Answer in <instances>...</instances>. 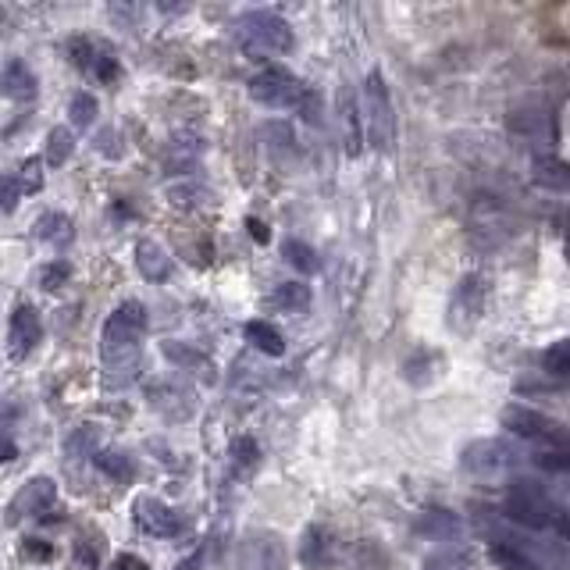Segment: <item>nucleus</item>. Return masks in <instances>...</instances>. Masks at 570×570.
Listing matches in <instances>:
<instances>
[{"mask_svg": "<svg viewBox=\"0 0 570 570\" xmlns=\"http://www.w3.org/2000/svg\"><path fill=\"white\" fill-rule=\"evenodd\" d=\"M100 471L107 474V478H114L118 485H129L132 474H136V464H132L129 453H114V449H104V453L97 456Z\"/></svg>", "mask_w": 570, "mask_h": 570, "instance_id": "nucleus-24", "label": "nucleus"}, {"mask_svg": "<svg viewBox=\"0 0 570 570\" xmlns=\"http://www.w3.org/2000/svg\"><path fill=\"white\" fill-rule=\"evenodd\" d=\"M136 521H139V528L150 531V535H157V538H175L186 531V517H182L179 510H171L168 503H161V499H139Z\"/></svg>", "mask_w": 570, "mask_h": 570, "instance_id": "nucleus-11", "label": "nucleus"}, {"mask_svg": "<svg viewBox=\"0 0 570 570\" xmlns=\"http://www.w3.org/2000/svg\"><path fill=\"white\" fill-rule=\"evenodd\" d=\"M432 364H439V353L435 350H414L403 360V378L410 385H428L432 382Z\"/></svg>", "mask_w": 570, "mask_h": 570, "instance_id": "nucleus-21", "label": "nucleus"}, {"mask_svg": "<svg viewBox=\"0 0 570 570\" xmlns=\"http://www.w3.org/2000/svg\"><path fill=\"white\" fill-rule=\"evenodd\" d=\"M25 556H29V560H50L54 549H50L43 538H29V542H25Z\"/></svg>", "mask_w": 570, "mask_h": 570, "instance_id": "nucleus-40", "label": "nucleus"}, {"mask_svg": "<svg viewBox=\"0 0 570 570\" xmlns=\"http://www.w3.org/2000/svg\"><path fill=\"white\" fill-rule=\"evenodd\" d=\"M15 456H18V446L8 439V435H0V464H11Z\"/></svg>", "mask_w": 570, "mask_h": 570, "instance_id": "nucleus-42", "label": "nucleus"}, {"mask_svg": "<svg viewBox=\"0 0 570 570\" xmlns=\"http://www.w3.org/2000/svg\"><path fill=\"white\" fill-rule=\"evenodd\" d=\"M250 97L261 100L264 107L275 111H296L307 122H318V93H310V86H303L289 68H264L250 79Z\"/></svg>", "mask_w": 570, "mask_h": 570, "instance_id": "nucleus-1", "label": "nucleus"}, {"mask_svg": "<svg viewBox=\"0 0 570 570\" xmlns=\"http://www.w3.org/2000/svg\"><path fill=\"white\" fill-rule=\"evenodd\" d=\"M97 97L93 93H75L72 104H68V118H72V125H79V129H86V125L97 122Z\"/></svg>", "mask_w": 570, "mask_h": 570, "instance_id": "nucleus-29", "label": "nucleus"}, {"mask_svg": "<svg viewBox=\"0 0 570 570\" xmlns=\"http://www.w3.org/2000/svg\"><path fill=\"white\" fill-rule=\"evenodd\" d=\"M282 257L293 264L296 271H303V275L318 271V253H314V246L303 243V239H285V243H282Z\"/></svg>", "mask_w": 570, "mask_h": 570, "instance_id": "nucleus-25", "label": "nucleus"}, {"mask_svg": "<svg viewBox=\"0 0 570 570\" xmlns=\"http://www.w3.org/2000/svg\"><path fill=\"white\" fill-rule=\"evenodd\" d=\"M143 335H147V307L136 300H125L122 307L104 321V335H100L104 346H100V350H104L107 360L114 357V364H118V360H129L132 353H136Z\"/></svg>", "mask_w": 570, "mask_h": 570, "instance_id": "nucleus-3", "label": "nucleus"}, {"mask_svg": "<svg viewBox=\"0 0 570 570\" xmlns=\"http://www.w3.org/2000/svg\"><path fill=\"white\" fill-rule=\"evenodd\" d=\"M136 268L147 282H164V278L171 275L168 250H164L161 243H154V239H143V243L136 246Z\"/></svg>", "mask_w": 570, "mask_h": 570, "instance_id": "nucleus-14", "label": "nucleus"}, {"mask_svg": "<svg viewBox=\"0 0 570 570\" xmlns=\"http://www.w3.org/2000/svg\"><path fill=\"white\" fill-rule=\"evenodd\" d=\"M531 179H535L542 189L563 193V189L570 186V168L556 154H538L535 161H531Z\"/></svg>", "mask_w": 570, "mask_h": 570, "instance_id": "nucleus-16", "label": "nucleus"}, {"mask_svg": "<svg viewBox=\"0 0 570 570\" xmlns=\"http://www.w3.org/2000/svg\"><path fill=\"white\" fill-rule=\"evenodd\" d=\"M332 553H335V542L325 528H310L303 535V549H300V560L307 567H328L332 563Z\"/></svg>", "mask_w": 570, "mask_h": 570, "instance_id": "nucleus-18", "label": "nucleus"}, {"mask_svg": "<svg viewBox=\"0 0 570 570\" xmlns=\"http://www.w3.org/2000/svg\"><path fill=\"white\" fill-rule=\"evenodd\" d=\"M150 399H154V407L161 410L164 417H171V421H186L189 414H193V392L182 389V385H154L150 389Z\"/></svg>", "mask_w": 570, "mask_h": 570, "instance_id": "nucleus-13", "label": "nucleus"}, {"mask_svg": "<svg viewBox=\"0 0 570 570\" xmlns=\"http://www.w3.org/2000/svg\"><path fill=\"white\" fill-rule=\"evenodd\" d=\"M261 132H264V136L275 139V143H271V147H275V150H289V154H293V150H296V136H293V129H289V125H282V122H268Z\"/></svg>", "mask_w": 570, "mask_h": 570, "instance_id": "nucleus-34", "label": "nucleus"}, {"mask_svg": "<svg viewBox=\"0 0 570 570\" xmlns=\"http://www.w3.org/2000/svg\"><path fill=\"white\" fill-rule=\"evenodd\" d=\"M485 307H489V278L464 275L456 282L453 303H449V328L467 335L481 318H485Z\"/></svg>", "mask_w": 570, "mask_h": 570, "instance_id": "nucleus-6", "label": "nucleus"}, {"mask_svg": "<svg viewBox=\"0 0 570 570\" xmlns=\"http://www.w3.org/2000/svg\"><path fill=\"white\" fill-rule=\"evenodd\" d=\"M0 33H4V11H0Z\"/></svg>", "mask_w": 570, "mask_h": 570, "instance_id": "nucleus-47", "label": "nucleus"}, {"mask_svg": "<svg viewBox=\"0 0 570 570\" xmlns=\"http://www.w3.org/2000/svg\"><path fill=\"white\" fill-rule=\"evenodd\" d=\"M68 278H72V264H68V261H50L47 268L40 271V285L47 289V293H54V289L68 285Z\"/></svg>", "mask_w": 570, "mask_h": 570, "instance_id": "nucleus-31", "label": "nucleus"}, {"mask_svg": "<svg viewBox=\"0 0 570 570\" xmlns=\"http://www.w3.org/2000/svg\"><path fill=\"white\" fill-rule=\"evenodd\" d=\"M232 456H236V464L250 467V464H257L261 449H257V442H253V439H236V442H232Z\"/></svg>", "mask_w": 570, "mask_h": 570, "instance_id": "nucleus-37", "label": "nucleus"}, {"mask_svg": "<svg viewBox=\"0 0 570 570\" xmlns=\"http://www.w3.org/2000/svg\"><path fill=\"white\" fill-rule=\"evenodd\" d=\"M111 570H150L147 563L139 560V556H132V553H122L118 560H114V567Z\"/></svg>", "mask_w": 570, "mask_h": 570, "instance_id": "nucleus-41", "label": "nucleus"}, {"mask_svg": "<svg viewBox=\"0 0 570 570\" xmlns=\"http://www.w3.org/2000/svg\"><path fill=\"white\" fill-rule=\"evenodd\" d=\"M72 150H75L72 132H68V129H50V136H47V164L61 168V164H68Z\"/></svg>", "mask_w": 570, "mask_h": 570, "instance_id": "nucleus-27", "label": "nucleus"}, {"mask_svg": "<svg viewBox=\"0 0 570 570\" xmlns=\"http://www.w3.org/2000/svg\"><path fill=\"white\" fill-rule=\"evenodd\" d=\"M506 129H510L513 136L538 139V136H546V114L542 111H513L510 118H506Z\"/></svg>", "mask_w": 570, "mask_h": 570, "instance_id": "nucleus-23", "label": "nucleus"}, {"mask_svg": "<svg viewBox=\"0 0 570 570\" xmlns=\"http://www.w3.org/2000/svg\"><path fill=\"white\" fill-rule=\"evenodd\" d=\"M289 553L275 531H246L236 546V570H285Z\"/></svg>", "mask_w": 570, "mask_h": 570, "instance_id": "nucleus-7", "label": "nucleus"}, {"mask_svg": "<svg viewBox=\"0 0 570 570\" xmlns=\"http://www.w3.org/2000/svg\"><path fill=\"white\" fill-rule=\"evenodd\" d=\"M542 367H546L553 378H563L570 371V342H553L546 353H542Z\"/></svg>", "mask_w": 570, "mask_h": 570, "instance_id": "nucleus-30", "label": "nucleus"}, {"mask_svg": "<svg viewBox=\"0 0 570 570\" xmlns=\"http://www.w3.org/2000/svg\"><path fill=\"white\" fill-rule=\"evenodd\" d=\"M97 150L104 157H122L125 154V136L114 125H107V129L97 132Z\"/></svg>", "mask_w": 570, "mask_h": 570, "instance_id": "nucleus-32", "label": "nucleus"}, {"mask_svg": "<svg viewBox=\"0 0 570 570\" xmlns=\"http://www.w3.org/2000/svg\"><path fill=\"white\" fill-rule=\"evenodd\" d=\"M79 560H86L93 567V563H97V553H93V549H86V546H79Z\"/></svg>", "mask_w": 570, "mask_h": 570, "instance_id": "nucleus-46", "label": "nucleus"}, {"mask_svg": "<svg viewBox=\"0 0 570 570\" xmlns=\"http://www.w3.org/2000/svg\"><path fill=\"white\" fill-rule=\"evenodd\" d=\"M570 460L563 449H538L535 453V467H542V471H563Z\"/></svg>", "mask_w": 570, "mask_h": 570, "instance_id": "nucleus-36", "label": "nucleus"}, {"mask_svg": "<svg viewBox=\"0 0 570 570\" xmlns=\"http://www.w3.org/2000/svg\"><path fill=\"white\" fill-rule=\"evenodd\" d=\"M236 36L250 54H289L293 50V29L271 11H246L236 22Z\"/></svg>", "mask_w": 570, "mask_h": 570, "instance_id": "nucleus-5", "label": "nucleus"}, {"mask_svg": "<svg viewBox=\"0 0 570 570\" xmlns=\"http://www.w3.org/2000/svg\"><path fill=\"white\" fill-rule=\"evenodd\" d=\"M54 499H57V485L50 478H29L22 485V489L15 492V499H11V506H8V521L11 524H18V521H25V517H40V513H47L50 506H54Z\"/></svg>", "mask_w": 570, "mask_h": 570, "instance_id": "nucleus-9", "label": "nucleus"}, {"mask_svg": "<svg viewBox=\"0 0 570 570\" xmlns=\"http://www.w3.org/2000/svg\"><path fill=\"white\" fill-rule=\"evenodd\" d=\"M200 563H204V556L193 553V556H189V560H182V563H179V570H200Z\"/></svg>", "mask_w": 570, "mask_h": 570, "instance_id": "nucleus-45", "label": "nucleus"}, {"mask_svg": "<svg viewBox=\"0 0 570 570\" xmlns=\"http://www.w3.org/2000/svg\"><path fill=\"white\" fill-rule=\"evenodd\" d=\"M93 72L100 75V79L104 82H114L118 79V61H114V57H107V54H100V57H93Z\"/></svg>", "mask_w": 570, "mask_h": 570, "instance_id": "nucleus-39", "label": "nucleus"}, {"mask_svg": "<svg viewBox=\"0 0 570 570\" xmlns=\"http://www.w3.org/2000/svg\"><path fill=\"white\" fill-rule=\"evenodd\" d=\"M40 339H43V325H40V314H36V307H29V303L15 307V314H11V332H8L11 360H25L29 353L36 350V342H40Z\"/></svg>", "mask_w": 570, "mask_h": 570, "instance_id": "nucleus-12", "label": "nucleus"}, {"mask_svg": "<svg viewBox=\"0 0 570 570\" xmlns=\"http://www.w3.org/2000/svg\"><path fill=\"white\" fill-rule=\"evenodd\" d=\"M513 449L506 446L503 439H478V442H471V446L464 449V467L471 474H503V471H510L513 467Z\"/></svg>", "mask_w": 570, "mask_h": 570, "instance_id": "nucleus-10", "label": "nucleus"}, {"mask_svg": "<svg viewBox=\"0 0 570 570\" xmlns=\"http://www.w3.org/2000/svg\"><path fill=\"white\" fill-rule=\"evenodd\" d=\"M506 513H510L517 524H528V528H549V524H560L563 531V510L549 499V492L542 485L528 478H517L506 492Z\"/></svg>", "mask_w": 570, "mask_h": 570, "instance_id": "nucleus-4", "label": "nucleus"}, {"mask_svg": "<svg viewBox=\"0 0 570 570\" xmlns=\"http://www.w3.org/2000/svg\"><path fill=\"white\" fill-rule=\"evenodd\" d=\"M0 93L11 100H33L36 97V75L29 72L25 61H8L0 72Z\"/></svg>", "mask_w": 570, "mask_h": 570, "instance_id": "nucleus-15", "label": "nucleus"}, {"mask_svg": "<svg viewBox=\"0 0 570 570\" xmlns=\"http://www.w3.org/2000/svg\"><path fill=\"white\" fill-rule=\"evenodd\" d=\"M499 421H503V428H510L513 435H521V439H542V442H553V446H560L563 442L560 424H556L553 417L531 410V407H517V403H510V407L499 414Z\"/></svg>", "mask_w": 570, "mask_h": 570, "instance_id": "nucleus-8", "label": "nucleus"}, {"mask_svg": "<svg viewBox=\"0 0 570 570\" xmlns=\"http://www.w3.org/2000/svg\"><path fill=\"white\" fill-rule=\"evenodd\" d=\"M307 303H310V289L303 282H282V285H275V293H271V307H278V310H307Z\"/></svg>", "mask_w": 570, "mask_h": 570, "instance_id": "nucleus-22", "label": "nucleus"}, {"mask_svg": "<svg viewBox=\"0 0 570 570\" xmlns=\"http://www.w3.org/2000/svg\"><path fill=\"white\" fill-rule=\"evenodd\" d=\"M36 232H40L43 243H50L54 250H65V246H72V239H75L72 218H68V214H57V211L43 214V218L36 221Z\"/></svg>", "mask_w": 570, "mask_h": 570, "instance_id": "nucleus-17", "label": "nucleus"}, {"mask_svg": "<svg viewBox=\"0 0 570 570\" xmlns=\"http://www.w3.org/2000/svg\"><path fill=\"white\" fill-rule=\"evenodd\" d=\"M492 560H496L503 570H542L521 546H503V542L492 546Z\"/></svg>", "mask_w": 570, "mask_h": 570, "instance_id": "nucleus-26", "label": "nucleus"}, {"mask_svg": "<svg viewBox=\"0 0 570 570\" xmlns=\"http://www.w3.org/2000/svg\"><path fill=\"white\" fill-rule=\"evenodd\" d=\"M417 531L446 542V538H453L456 531H460V521H456V513H449V510H424L421 521H417Z\"/></svg>", "mask_w": 570, "mask_h": 570, "instance_id": "nucleus-20", "label": "nucleus"}, {"mask_svg": "<svg viewBox=\"0 0 570 570\" xmlns=\"http://www.w3.org/2000/svg\"><path fill=\"white\" fill-rule=\"evenodd\" d=\"M360 118H364V129L371 147L375 150H389L396 143V111H392V97L389 86H385L382 72H371L364 79V97H360Z\"/></svg>", "mask_w": 570, "mask_h": 570, "instance_id": "nucleus-2", "label": "nucleus"}, {"mask_svg": "<svg viewBox=\"0 0 570 570\" xmlns=\"http://www.w3.org/2000/svg\"><path fill=\"white\" fill-rule=\"evenodd\" d=\"M43 161H40V157H29V161H22V168H18V171H22V179H18V189H22V193H25V189H29V193H36V189H40L43 186Z\"/></svg>", "mask_w": 570, "mask_h": 570, "instance_id": "nucleus-33", "label": "nucleus"}, {"mask_svg": "<svg viewBox=\"0 0 570 570\" xmlns=\"http://www.w3.org/2000/svg\"><path fill=\"white\" fill-rule=\"evenodd\" d=\"M246 228H250V236L257 239V243H268V228H264L257 218H246Z\"/></svg>", "mask_w": 570, "mask_h": 570, "instance_id": "nucleus-43", "label": "nucleus"}, {"mask_svg": "<svg viewBox=\"0 0 570 570\" xmlns=\"http://www.w3.org/2000/svg\"><path fill=\"white\" fill-rule=\"evenodd\" d=\"M18 200H22L18 179H15V175H0V211H15Z\"/></svg>", "mask_w": 570, "mask_h": 570, "instance_id": "nucleus-35", "label": "nucleus"}, {"mask_svg": "<svg viewBox=\"0 0 570 570\" xmlns=\"http://www.w3.org/2000/svg\"><path fill=\"white\" fill-rule=\"evenodd\" d=\"M193 196H204V189H196V186H171L168 189V200L175 207H189L193 204Z\"/></svg>", "mask_w": 570, "mask_h": 570, "instance_id": "nucleus-38", "label": "nucleus"}, {"mask_svg": "<svg viewBox=\"0 0 570 570\" xmlns=\"http://www.w3.org/2000/svg\"><path fill=\"white\" fill-rule=\"evenodd\" d=\"M161 350H164V357H168L171 364H179V367H204V371H211V364H207L204 353H196L193 346H186V342H164Z\"/></svg>", "mask_w": 570, "mask_h": 570, "instance_id": "nucleus-28", "label": "nucleus"}, {"mask_svg": "<svg viewBox=\"0 0 570 570\" xmlns=\"http://www.w3.org/2000/svg\"><path fill=\"white\" fill-rule=\"evenodd\" d=\"M246 339H250L261 353H268V357H282L285 353L282 332H278L271 321H250V325H246Z\"/></svg>", "mask_w": 570, "mask_h": 570, "instance_id": "nucleus-19", "label": "nucleus"}, {"mask_svg": "<svg viewBox=\"0 0 570 570\" xmlns=\"http://www.w3.org/2000/svg\"><path fill=\"white\" fill-rule=\"evenodd\" d=\"M15 417H18V410L11 407V403H0V435H4V428H8Z\"/></svg>", "mask_w": 570, "mask_h": 570, "instance_id": "nucleus-44", "label": "nucleus"}]
</instances>
